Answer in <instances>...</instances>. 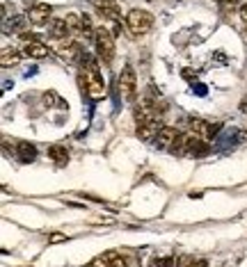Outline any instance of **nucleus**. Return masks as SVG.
<instances>
[{
	"instance_id": "nucleus-3",
	"label": "nucleus",
	"mask_w": 247,
	"mask_h": 267,
	"mask_svg": "<svg viewBox=\"0 0 247 267\" xmlns=\"http://www.w3.org/2000/svg\"><path fill=\"white\" fill-rule=\"evenodd\" d=\"M126 28L131 30V35H147L153 28V16L147 10H131L126 16Z\"/></svg>"
},
{
	"instance_id": "nucleus-16",
	"label": "nucleus",
	"mask_w": 247,
	"mask_h": 267,
	"mask_svg": "<svg viewBox=\"0 0 247 267\" xmlns=\"http://www.w3.org/2000/svg\"><path fill=\"white\" fill-rule=\"evenodd\" d=\"M188 144H190V133L178 135L176 142L169 146V151H172V155H188Z\"/></svg>"
},
{
	"instance_id": "nucleus-4",
	"label": "nucleus",
	"mask_w": 247,
	"mask_h": 267,
	"mask_svg": "<svg viewBox=\"0 0 247 267\" xmlns=\"http://www.w3.org/2000/svg\"><path fill=\"white\" fill-rule=\"evenodd\" d=\"M119 92L124 94L126 103H135V96H138V75H135L133 66H124L121 75H119Z\"/></svg>"
},
{
	"instance_id": "nucleus-10",
	"label": "nucleus",
	"mask_w": 247,
	"mask_h": 267,
	"mask_svg": "<svg viewBox=\"0 0 247 267\" xmlns=\"http://www.w3.org/2000/svg\"><path fill=\"white\" fill-rule=\"evenodd\" d=\"M160 121L158 119H153V121H149V124H142V126H138V137L140 139H144V142H149V139H156L158 137V133H160Z\"/></svg>"
},
{
	"instance_id": "nucleus-22",
	"label": "nucleus",
	"mask_w": 247,
	"mask_h": 267,
	"mask_svg": "<svg viewBox=\"0 0 247 267\" xmlns=\"http://www.w3.org/2000/svg\"><path fill=\"white\" fill-rule=\"evenodd\" d=\"M181 75H183V78H186V80H190V82H197V73H193V71H190V69H183L181 71Z\"/></svg>"
},
{
	"instance_id": "nucleus-1",
	"label": "nucleus",
	"mask_w": 247,
	"mask_h": 267,
	"mask_svg": "<svg viewBox=\"0 0 247 267\" xmlns=\"http://www.w3.org/2000/svg\"><path fill=\"white\" fill-rule=\"evenodd\" d=\"M80 59H83V64H87L85 66V75H83L85 78V92L89 94V99H94V101L105 99V82H103V78H101V73H99L96 62L89 57L87 53L80 55Z\"/></svg>"
},
{
	"instance_id": "nucleus-12",
	"label": "nucleus",
	"mask_w": 247,
	"mask_h": 267,
	"mask_svg": "<svg viewBox=\"0 0 247 267\" xmlns=\"http://www.w3.org/2000/svg\"><path fill=\"white\" fill-rule=\"evenodd\" d=\"M48 32L55 39H67V37L71 35V28H69V23H67V19H55L53 23H50Z\"/></svg>"
},
{
	"instance_id": "nucleus-18",
	"label": "nucleus",
	"mask_w": 247,
	"mask_h": 267,
	"mask_svg": "<svg viewBox=\"0 0 247 267\" xmlns=\"http://www.w3.org/2000/svg\"><path fill=\"white\" fill-rule=\"evenodd\" d=\"M151 267H174V256H160V258H153Z\"/></svg>"
},
{
	"instance_id": "nucleus-26",
	"label": "nucleus",
	"mask_w": 247,
	"mask_h": 267,
	"mask_svg": "<svg viewBox=\"0 0 247 267\" xmlns=\"http://www.w3.org/2000/svg\"><path fill=\"white\" fill-rule=\"evenodd\" d=\"M193 267H208V262H206V260H195Z\"/></svg>"
},
{
	"instance_id": "nucleus-11",
	"label": "nucleus",
	"mask_w": 247,
	"mask_h": 267,
	"mask_svg": "<svg viewBox=\"0 0 247 267\" xmlns=\"http://www.w3.org/2000/svg\"><path fill=\"white\" fill-rule=\"evenodd\" d=\"M23 55L25 57H32V59H44L48 55V48H46L41 41H28L23 46Z\"/></svg>"
},
{
	"instance_id": "nucleus-7",
	"label": "nucleus",
	"mask_w": 247,
	"mask_h": 267,
	"mask_svg": "<svg viewBox=\"0 0 247 267\" xmlns=\"http://www.w3.org/2000/svg\"><path fill=\"white\" fill-rule=\"evenodd\" d=\"M211 146H208L206 139H202L199 135L190 133V144H188V155L190 158H206Z\"/></svg>"
},
{
	"instance_id": "nucleus-9",
	"label": "nucleus",
	"mask_w": 247,
	"mask_h": 267,
	"mask_svg": "<svg viewBox=\"0 0 247 267\" xmlns=\"http://www.w3.org/2000/svg\"><path fill=\"white\" fill-rule=\"evenodd\" d=\"M94 5L101 10V14L108 16L112 21H119L121 19V7L114 3V0H94Z\"/></svg>"
},
{
	"instance_id": "nucleus-2",
	"label": "nucleus",
	"mask_w": 247,
	"mask_h": 267,
	"mask_svg": "<svg viewBox=\"0 0 247 267\" xmlns=\"http://www.w3.org/2000/svg\"><path fill=\"white\" fill-rule=\"evenodd\" d=\"M94 44H96V55L103 59L105 64H110V62L114 59V37H112V32H110L105 25L96 28Z\"/></svg>"
},
{
	"instance_id": "nucleus-17",
	"label": "nucleus",
	"mask_w": 247,
	"mask_h": 267,
	"mask_svg": "<svg viewBox=\"0 0 247 267\" xmlns=\"http://www.w3.org/2000/svg\"><path fill=\"white\" fill-rule=\"evenodd\" d=\"M44 103H46V108H59V110L67 108V103L59 99L55 92H46V94H44Z\"/></svg>"
},
{
	"instance_id": "nucleus-8",
	"label": "nucleus",
	"mask_w": 247,
	"mask_h": 267,
	"mask_svg": "<svg viewBox=\"0 0 247 267\" xmlns=\"http://www.w3.org/2000/svg\"><path fill=\"white\" fill-rule=\"evenodd\" d=\"M178 135H181V133H178L174 126H163L160 133H158V137L153 139V142H156V146H158V148H169L174 142H176Z\"/></svg>"
},
{
	"instance_id": "nucleus-6",
	"label": "nucleus",
	"mask_w": 247,
	"mask_h": 267,
	"mask_svg": "<svg viewBox=\"0 0 247 267\" xmlns=\"http://www.w3.org/2000/svg\"><path fill=\"white\" fill-rule=\"evenodd\" d=\"M50 14H53L50 5H46V3H37V5H32L28 10L25 19H28L32 25H46V23H48V19H50Z\"/></svg>"
},
{
	"instance_id": "nucleus-25",
	"label": "nucleus",
	"mask_w": 247,
	"mask_h": 267,
	"mask_svg": "<svg viewBox=\"0 0 247 267\" xmlns=\"http://www.w3.org/2000/svg\"><path fill=\"white\" fill-rule=\"evenodd\" d=\"M195 92H197L199 96H204V94H206V87H202V84H199V87H195Z\"/></svg>"
},
{
	"instance_id": "nucleus-24",
	"label": "nucleus",
	"mask_w": 247,
	"mask_h": 267,
	"mask_svg": "<svg viewBox=\"0 0 247 267\" xmlns=\"http://www.w3.org/2000/svg\"><path fill=\"white\" fill-rule=\"evenodd\" d=\"M240 19L247 23V5H242V7H240Z\"/></svg>"
},
{
	"instance_id": "nucleus-20",
	"label": "nucleus",
	"mask_w": 247,
	"mask_h": 267,
	"mask_svg": "<svg viewBox=\"0 0 247 267\" xmlns=\"http://www.w3.org/2000/svg\"><path fill=\"white\" fill-rule=\"evenodd\" d=\"M195 265V258L193 256H181L176 260V267H193Z\"/></svg>"
},
{
	"instance_id": "nucleus-15",
	"label": "nucleus",
	"mask_w": 247,
	"mask_h": 267,
	"mask_svg": "<svg viewBox=\"0 0 247 267\" xmlns=\"http://www.w3.org/2000/svg\"><path fill=\"white\" fill-rule=\"evenodd\" d=\"M21 57H23V50H16V48H3L0 62H3V66H12V64H19Z\"/></svg>"
},
{
	"instance_id": "nucleus-21",
	"label": "nucleus",
	"mask_w": 247,
	"mask_h": 267,
	"mask_svg": "<svg viewBox=\"0 0 247 267\" xmlns=\"http://www.w3.org/2000/svg\"><path fill=\"white\" fill-rule=\"evenodd\" d=\"M65 240H67V235H65V233H50V235H48V242H50V244L65 242Z\"/></svg>"
},
{
	"instance_id": "nucleus-5",
	"label": "nucleus",
	"mask_w": 247,
	"mask_h": 267,
	"mask_svg": "<svg viewBox=\"0 0 247 267\" xmlns=\"http://www.w3.org/2000/svg\"><path fill=\"white\" fill-rule=\"evenodd\" d=\"M190 130H193L195 135H199L202 139H213L222 130V121L211 124V121H202V119H190Z\"/></svg>"
},
{
	"instance_id": "nucleus-14",
	"label": "nucleus",
	"mask_w": 247,
	"mask_h": 267,
	"mask_svg": "<svg viewBox=\"0 0 247 267\" xmlns=\"http://www.w3.org/2000/svg\"><path fill=\"white\" fill-rule=\"evenodd\" d=\"M48 158L53 160L55 164L65 167V164L69 162V151H67L65 146H59V144H53V146H48Z\"/></svg>"
},
{
	"instance_id": "nucleus-13",
	"label": "nucleus",
	"mask_w": 247,
	"mask_h": 267,
	"mask_svg": "<svg viewBox=\"0 0 247 267\" xmlns=\"http://www.w3.org/2000/svg\"><path fill=\"white\" fill-rule=\"evenodd\" d=\"M16 155H19L21 162H35L37 158V148L30 142H19L16 144Z\"/></svg>"
},
{
	"instance_id": "nucleus-19",
	"label": "nucleus",
	"mask_w": 247,
	"mask_h": 267,
	"mask_svg": "<svg viewBox=\"0 0 247 267\" xmlns=\"http://www.w3.org/2000/svg\"><path fill=\"white\" fill-rule=\"evenodd\" d=\"M96 28H92V19L89 16H83V28H80V35L85 37H94Z\"/></svg>"
},
{
	"instance_id": "nucleus-23",
	"label": "nucleus",
	"mask_w": 247,
	"mask_h": 267,
	"mask_svg": "<svg viewBox=\"0 0 247 267\" xmlns=\"http://www.w3.org/2000/svg\"><path fill=\"white\" fill-rule=\"evenodd\" d=\"M240 112H245V114H247V94L242 96V101H240Z\"/></svg>"
}]
</instances>
